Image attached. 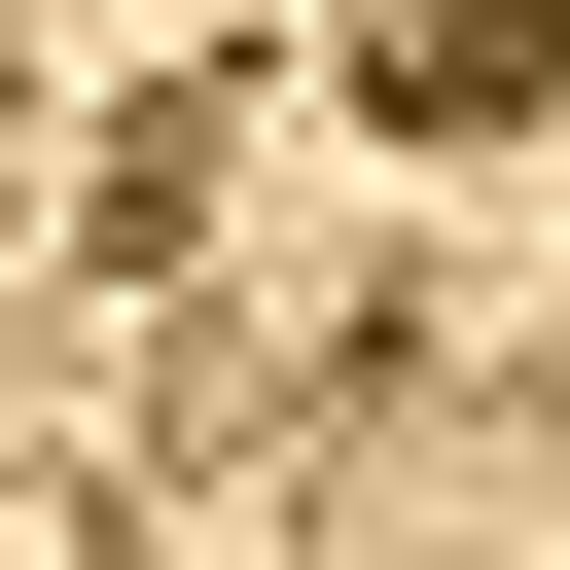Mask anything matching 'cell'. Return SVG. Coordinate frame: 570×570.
I'll return each mask as SVG.
<instances>
[{"instance_id": "6da1fadb", "label": "cell", "mask_w": 570, "mask_h": 570, "mask_svg": "<svg viewBox=\"0 0 570 570\" xmlns=\"http://www.w3.org/2000/svg\"><path fill=\"white\" fill-rule=\"evenodd\" d=\"M356 107L392 142H534L570 107V0H356Z\"/></svg>"}]
</instances>
